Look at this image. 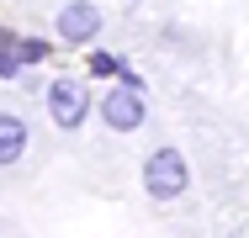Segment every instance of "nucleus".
Instances as JSON below:
<instances>
[{
	"label": "nucleus",
	"mask_w": 249,
	"mask_h": 238,
	"mask_svg": "<svg viewBox=\"0 0 249 238\" xmlns=\"http://www.w3.org/2000/svg\"><path fill=\"white\" fill-rule=\"evenodd\" d=\"M27 122L21 117H11V111H0V164H16L21 153H27Z\"/></svg>",
	"instance_id": "39448f33"
},
{
	"label": "nucleus",
	"mask_w": 249,
	"mask_h": 238,
	"mask_svg": "<svg viewBox=\"0 0 249 238\" xmlns=\"http://www.w3.org/2000/svg\"><path fill=\"white\" fill-rule=\"evenodd\" d=\"M90 69H96V74H111V69H117V58H106V53H96V58H90Z\"/></svg>",
	"instance_id": "0eeeda50"
},
{
	"label": "nucleus",
	"mask_w": 249,
	"mask_h": 238,
	"mask_svg": "<svg viewBox=\"0 0 249 238\" xmlns=\"http://www.w3.org/2000/svg\"><path fill=\"white\" fill-rule=\"evenodd\" d=\"M101 117H106L111 133H133V127H143V95H138V85L111 90L106 101H101Z\"/></svg>",
	"instance_id": "7ed1b4c3"
},
{
	"label": "nucleus",
	"mask_w": 249,
	"mask_h": 238,
	"mask_svg": "<svg viewBox=\"0 0 249 238\" xmlns=\"http://www.w3.org/2000/svg\"><path fill=\"white\" fill-rule=\"evenodd\" d=\"M5 43H11V37H5V32H0V48H5Z\"/></svg>",
	"instance_id": "6e6552de"
},
{
	"label": "nucleus",
	"mask_w": 249,
	"mask_h": 238,
	"mask_svg": "<svg viewBox=\"0 0 249 238\" xmlns=\"http://www.w3.org/2000/svg\"><path fill=\"white\" fill-rule=\"evenodd\" d=\"M96 32H101V11L90 0H69V5L58 11V37H64V43H90Z\"/></svg>",
	"instance_id": "20e7f679"
},
{
	"label": "nucleus",
	"mask_w": 249,
	"mask_h": 238,
	"mask_svg": "<svg viewBox=\"0 0 249 238\" xmlns=\"http://www.w3.org/2000/svg\"><path fill=\"white\" fill-rule=\"evenodd\" d=\"M48 111H53V122H58L64 133H74V127L85 122V111H90V95L80 90L74 80H53V90H48Z\"/></svg>",
	"instance_id": "f03ea898"
},
{
	"label": "nucleus",
	"mask_w": 249,
	"mask_h": 238,
	"mask_svg": "<svg viewBox=\"0 0 249 238\" xmlns=\"http://www.w3.org/2000/svg\"><path fill=\"white\" fill-rule=\"evenodd\" d=\"M191 180V170H186V153L180 148H154L149 164H143V186H149L154 201H175L180 190Z\"/></svg>",
	"instance_id": "f257e3e1"
},
{
	"label": "nucleus",
	"mask_w": 249,
	"mask_h": 238,
	"mask_svg": "<svg viewBox=\"0 0 249 238\" xmlns=\"http://www.w3.org/2000/svg\"><path fill=\"white\" fill-rule=\"evenodd\" d=\"M11 48H16L21 64H43V58H48V43H43V37H27V43H11Z\"/></svg>",
	"instance_id": "423d86ee"
}]
</instances>
